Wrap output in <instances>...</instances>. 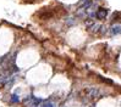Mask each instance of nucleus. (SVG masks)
I'll return each mask as SVG.
<instances>
[{"label": "nucleus", "instance_id": "nucleus-2", "mask_svg": "<svg viewBox=\"0 0 121 107\" xmlns=\"http://www.w3.org/2000/svg\"><path fill=\"white\" fill-rule=\"evenodd\" d=\"M110 33H111L112 35L121 33V24H112V26L110 27Z\"/></svg>", "mask_w": 121, "mask_h": 107}, {"label": "nucleus", "instance_id": "nucleus-1", "mask_svg": "<svg viewBox=\"0 0 121 107\" xmlns=\"http://www.w3.org/2000/svg\"><path fill=\"white\" fill-rule=\"evenodd\" d=\"M108 9H105V8H99L98 11L95 12V17L98 20H105L106 16H108Z\"/></svg>", "mask_w": 121, "mask_h": 107}, {"label": "nucleus", "instance_id": "nucleus-3", "mask_svg": "<svg viewBox=\"0 0 121 107\" xmlns=\"http://www.w3.org/2000/svg\"><path fill=\"white\" fill-rule=\"evenodd\" d=\"M100 27H102V24H99V23H93L92 26H89V32H91L92 34L99 33V29H100Z\"/></svg>", "mask_w": 121, "mask_h": 107}, {"label": "nucleus", "instance_id": "nucleus-4", "mask_svg": "<svg viewBox=\"0 0 121 107\" xmlns=\"http://www.w3.org/2000/svg\"><path fill=\"white\" fill-rule=\"evenodd\" d=\"M11 100H12V102H18V97H17L16 95H12Z\"/></svg>", "mask_w": 121, "mask_h": 107}, {"label": "nucleus", "instance_id": "nucleus-5", "mask_svg": "<svg viewBox=\"0 0 121 107\" xmlns=\"http://www.w3.org/2000/svg\"><path fill=\"white\" fill-rule=\"evenodd\" d=\"M44 107H53V106H52V105H50V103H48V105H45V106H44Z\"/></svg>", "mask_w": 121, "mask_h": 107}]
</instances>
